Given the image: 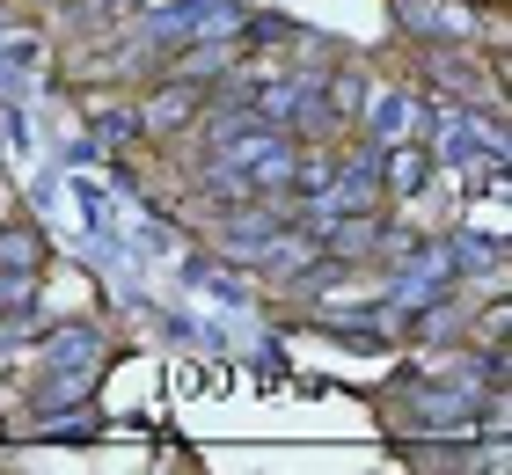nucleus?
Here are the masks:
<instances>
[{
    "label": "nucleus",
    "instance_id": "obj_9",
    "mask_svg": "<svg viewBox=\"0 0 512 475\" xmlns=\"http://www.w3.org/2000/svg\"><path fill=\"white\" fill-rule=\"evenodd\" d=\"M15 307H37V271H0V315Z\"/></svg>",
    "mask_w": 512,
    "mask_h": 475
},
{
    "label": "nucleus",
    "instance_id": "obj_8",
    "mask_svg": "<svg viewBox=\"0 0 512 475\" xmlns=\"http://www.w3.org/2000/svg\"><path fill=\"white\" fill-rule=\"evenodd\" d=\"M88 132H96V147H132L139 139V117H132V103H88Z\"/></svg>",
    "mask_w": 512,
    "mask_h": 475
},
{
    "label": "nucleus",
    "instance_id": "obj_4",
    "mask_svg": "<svg viewBox=\"0 0 512 475\" xmlns=\"http://www.w3.org/2000/svg\"><path fill=\"white\" fill-rule=\"evenodd\" d=\"M374 161H381V169H374L381 198H395V205H403V198H425L432 176H439V161H432L425 139H388V147H374Z\"/></svg>",
    "mask_w": 512,
    "mask_h": 475
},
{
    "label": "nucleus",
    "instance_id": "obj_3",
    "mask_svg": "<svg viewBox=\"0 0 512 475\" xmlns=\"http://www.w3.org/2000/svg\"><path fill=\"white\" fill-rule=\"evenodd\" d=\"M417 88L432 95V103H476V59H469V44H417Z\"/></svg>",
    "mask_w": 512,
    "mask_h": 475
},
{
    "label": "nucleus",
    "instance_id": "obj_2",
    "mask_svg": "<svg viewBox=\"0 0 512 475\" xmlns=\"http://www.w3.org/2000/svg\"><path fill=\"white\" fill-rule=\"evenodd\" d=\"M425 117H432L425 88H374L352 132L366 139V147H388V139H425Z\"/></svg>",
    "mask_w": 512,
    "mask_h": 475
},
{
    "label": "nucleus",
    "instance_id": "obj_1",
    "mask_svg": "<svg viewBox=\"0 0 512 475\" xmlns=\"http://www.w3.org/2000/svg\"><path fill=\"white\" fill-rule=\"evenodd\" d=\"M205 110H213V81H191V74H176V66L132 103L139 139H191L205 125Z\"/></svg>",
    "mask_w": 512,
    "mask_h": 475
},
{
    "label": "nucleus",
    "instance_id": "obj_5",
    "mask_svg": "<svg viewBox=\"0 0 512 475\" xmlns=\"http://www.w3.org/2000/svg\"><path fill=\"white\" fill-rule=\"evenodd\" d=\"M395 22H403L417 44H469L476 37L469 0H395Z\"/></svg>",
    "mask_w": 512,
    "mask_h": 475
},
{
    "label": "nucleus",
    "instance_id": "obj_6",
    "mask_svg": "<svg viewBox=\"0 0 512 475\" xmlns=\"http://www.w3.org/2000/svg\"><path fill=\"white\" fill-rule=\"evenodd\" d=\"M44 366L52 373H103V329L96 322H52L44 329Z\"/></svg>",
    "mask_w": 512,
    "mask_h": 475
},
{
    "label": "nucleus",
    "instance_id": "obj_7",
    "mask_svg": "<svg viewBox=\"0 0 512 475\" xmlns=\"http://www.w3.org/2000/svg\"><path fill=\"white\" fill-rule=\"evenodd\" d=\"M0 271H44V234L30 220H8L0 227Z\"/></svg>",
    "mask_w": 512,
    "mask_h": 475
}]
</instances>
